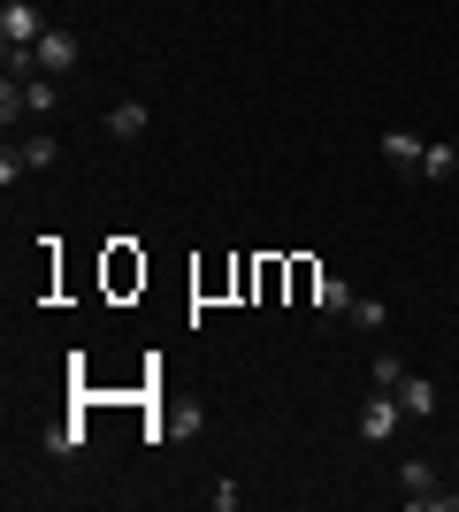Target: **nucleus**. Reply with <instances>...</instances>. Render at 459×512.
Here are the masks:
<instances>
[{"label":"nucleus","instance_id":"obj_1","mask_svg":"<svg viewBox=\"0 0 459 512\" xmlns=\"http://www.w3.org/2000/svg\"><path fill=\"white\" fill-rule=\"evenodd\" d=\"M398 428H406V406H398V390H375L368 406H360V421H352V436H360V444H391Z\"/></svg>","mask_w":459,"mask_h":512},{"label":"nucleus","instance_id":"obj_2","mask_svg":"<svg viewBox=\"0 0 459 512\" xmlns=\"http://www.w3.org/2000/svg\"><path fill=\"white\" fill-rule=\"evenodd\" d=\"M31 62H39V77H69V69H77V31L46 23V31H39V46H31Z\"/></svg>","mask_w":459,"mask_h":512},{"label":"nucleus","instance_id":"obj_3","mask_svg":"<svg viewBox=\"0 0 459 512\" xmlns=\"http://www.w3.org/2000/svg\"><path fill=\"white\" fill-rule=\"evenodd\" d=\"M39 31H46V16L31 0H8V8H0V46H39Z\"/></svg>","mask_w":459,"mask_h":512},{"label":"nucleus","instance_id":"obj_4","mask_svg":"<svg viewBox=\"0 0 459 512\" xmlns=\"http://www.w3.org/2000/svg\"><path fill=\"white\" fill-rule=\"evenodd\" d=\"M146 123H153V115H146L138 100H123V107H108V115H100V130H108L115 146H138V138H146Z\"/></svg>","mask_w":459,"mask_h":512},{"label":"nucleus","instance_id":"obj_5","mask_svg":"<svg viewBox=\"0 0 459 512\" xmlns=\"http://www.w3.org/2000/svg\"><path fill=\"white\" fill-rule=\"evenodd\" d=\"M352 299H360V291H352L345 276H314V306H322V321H345Z\"/></svg>","mask_w":459,"mask_h":512},{"label":"nucleus","instance_id":"obj_6","mask_svg":"<svg viewBox=\"0 0 459 512\" xmlns=\"http://www.w3.org/2000/svg\"><path fill=\"white\" fill-rule=\"evenodd\" d=\"M398 406H406V421H429V413H437V383L406 367V383H398Z\"/></svg>","mask_w":459,"mask_h":512},{"label":"nucleus","instance_id":"obj_7","mask_svg":"<svg viewBox=\"0 0 459 512\" xmlns=\"http://www.w3.org/2000/svg\"><path fill=\"white\" fill-rule=\"evenodd\" d=\"M85 451V421H62V428H46V459H77Z\"/></svg>","mask_w":459,"mask_h":512},{"label":"nucleus","instance_id":"obj_8","mask_svg":"<svg viewBox=\"0 0 459 512\" xmlns=\"http://www.w3.org/2000/svg\"><path fill=\"white\" fill-rule=\"evenodd\" d=\"M398 490H406V497L437 490V467H429V459H398Z\"/></svg>","mask_w":459,"mask_h":512},{"label":"nucleus","instance_id":"obj_9","mask_svg":"<svg viewBox=\"0 0 459 512\" xmlns=\"http://www.w3.org/2000/svg\"><path fill=\"white\" fill-rule=\"evenodd\" d=\"M383 153H391L398 169H421V153H429V146H421L414 130H391V138H383Z\"/></svg>","mask_w":459,"mask_h":512},{"label":"nucleus","instance_id":"obj_10","mask_svg":"<svg viewBox=\"0 0 459 512\" xmlns=\"http://www.w3.org/2000/svg\"><path fill=\"white\" fill-rule=\"evenodd\" d=\"M421 176H429V184H444V176H459V153H452V146H429V153H421Z\"/></svg>","mask_w":459,"mask_h":512},{"label":"nucleus","instance_id":"obj_11","mask_svg":"<svg viewBox=\"0 0 459 512\" xmlns=\"http://www.w3.org/2000/svg\"><path fill=\"white\" fill-rule=\"evenodd\" d=\"M23 161H31V169H54V161H62V146H54L46 130H31V138H23Z\"/></svg>","mask_w":459,"mask_h":512},{"label":"nucleus","instance_id":"obj_12","mask_svg":"<svg viewBox=\"0 0 459 512\" xmlns=\"http://www.w3.org/2000/svg\"><path fill=\"white\" fill-rule=\"evenodd\" d=\"M54 100H62L54 77H31V85H23V107H31V115H54Z\"/></svg>","mask_w":459,"mask_h":512},{"label":"nucleus","instance_id":"obj_13","mask_svg":"<svg viewBox=\"0 0 459 512\" xmlns=\"http://www.w3.org/2000/svg\"><path fill=\"white\" fill-rule=\"evenodd\" d=\"M406 505H414V512H459V490H444V482H437V490L406 497Z\"/></svg>","mask_w":459,"mask_h":512},{"label":"nucleus","instance_id":"obj_14","mask_svg":"<svg viewBox=\"0 0 459 512\" xmlns=\"http://www.w3.org/2000/svg\"><path fill=\"white\" fill-rule=\"evenodd\" d=\"M345 321H360V329H383V321H391V306H383V299H352Z\"/></svg>","mask_w":459,"mask_h":512},{"label":"nucleus","instance_id":"obj_15","mask_svg":"<svg viewBox=\"0 0 459 512\" xmlns=\"http://www.w3.org/2000/svg\"><path fill=\"white\" fill-rule=\"evenodd\" d=\"M406 383V360H391V352H383V360H375V390H398Z\"/></svg>","mask_w":459,"mask_h":512},{"label":"nucleus","instance_id":"obj_16","mask_svg":"<svg viewBox=\"0 0 459 512\" xmlns=\"http://www.w3.org/2000/svg\"><path fill=\"white\" fill-rule=\"evenodd\" d=\"M207 505H215V512H238V482H230V474H222L215 490H207Z\"/></svg>","mask_w":459,"mask_h":512}]
</instances>
